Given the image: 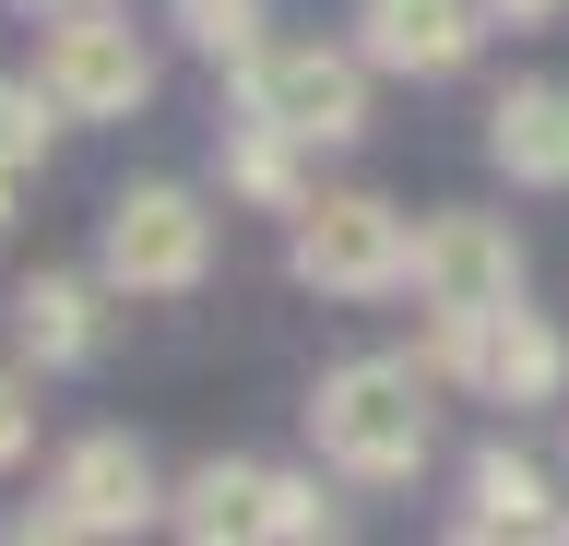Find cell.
Wrapping results in <instances>:
<instances>
[{"label": "cell", "instance_id": "obj_1", "mask_svg": "<svg viewBox=\"0 0 569 546\" xmlns=\"http://www.w3.org/2000/svg\"><path fill=\"white\" fill-rule=\"evenodd\" d=\"M309 428H320V464L356 475V487H403L439 439V404H427V368L416 357H345L332 380L309 393Z\"/></svg>", "mask_w": 569, "mask_h": 546}, {"label": "cell", "instance_id": "obj_2", "mask_svg": "<svg viewBox=\"0 0 569 546\" xmlns=\"http://www.w3.org/2000/svg\"><path fill=\"white\" fill-rule=\"evenodd\" d=\"M416 274V226L368 190H309L297 202V286L320 297H391Z\"/></svg>", "mask_w": 569, "mask_h": 546}, {"label": "cell", "instance_id": "obj_3", "mask_svg": "<svg viewBox=\"0 0 569 546\" xmlns=\"http://www.w3.org/2000/svg\"><path fill=\"white\" fill-rule=\"evenodd\" d=\"M96 274L119 297H190L213 274V215L190 202V190H167V179H142V190H119L107 202V250H96Z\"/></svg>", "mask_w": 569, "mask_h": 546}, {"label": "cell", "instance_id": "obj_4", "mask_svg": "<svg viewBox=\"0 0 569 546\" xmlns=\"http://www.w3.org/2000/svg\"><path fill=\"white\" fill-rule=\"evenodd\" d=\"M238 96L261 119H284L297 143H356V131H368V48H320V37L249 48V60H238Z\"/></svg>", "mask_w": 569, "mask_h": 546}, {"label": "cell", "instance_id": "obj_5", "mask_svg": "<svg viewBox=\"0 0 569 546\" xmlns=\"http://www.w3.org/2000/svg\"><path fill=\"white\" fill-rule=\"evenodd\" d=\"M427 380H475V393H498V404H546L569 380V345L533 321L522 297H510V309H439Z\"/></svg>", "mask_w": 569, "mask_h": 546}, {"label": "cell", "instance_id": "obj_6", "mask_svg": "<svg viewBox=\"0 0 569 546\" xmlns=\"http://www.w3.org/2000/svg\"><path fill=\"white\" fill-rule=\"evenodd\" d=\"M36 83L60 96V119H131L142 96H154V60H142V37L119 24V0H107V12H60Z\"/></svg>", "mask_w": 569, "mask_h": 546}, {"label": "cell", "instance_id": "obj_7", "mask_svg": "<svg viewBox=\"0 0 569 546\" xmlns=\"http://www.w3.org/2000/svg\"><path fill=\"white\" fill-rule=\"evenodd\" d=\"M154 510L167 499H154V464H142L131 439H71V464L24 510V535H142Z\"/></svg>", "mask_w": 569, "mask_h": 546}, {"label": "cell", "instance_id": "obj_8", "mask_svg": "<svg viewBox=\"0 0 569 546\" xmlns=\"http://www.w3.org/2000/svg\"><path fill=\"white\" fill-rule=\"evenodd\" d=\"M416 286H427V309H510L522 297V238L498 215H427L416 226Z\"/></svg>", "mask_w": 569, "mask_h": 546}, {"label": "cell", "instance_id": "obj_9", "mask_svg": "<svg viewBox=\"0 0 569 546\" xmlns=\"http://www.w3.org/2000/svg\"><path fill=\"white\" fill-rule=\"evenodd\" d=\"M475 37H487V0H356V48L380 72H416V83L462 72Z\"/></svg>", "mask_w": 569, "mask_h": 546}, {"label": "cell", "instance_id": "obj_10", "mask_svg": "<svg viewBox=\"0 0 569 546\" xmlns=\"http://www.w3.org/2000/svg\"><path fill=\"white\" fill-rule=\"evenodd\" d=\"M487 155L522 190H569V83H510L487 108Z\"/></svg>", "mask_w": 569, "mask_h": 546}, {"label": "cell", "instance_id": "obj_11", "mask_svg": "<svg viewBox=\"0 0 569 546\" xmlns=\"http://www.w3.org/2000/svg\"><path fill=\"white\" fill-rule=\"evenodd\" d=\"M12 332H24L36 368H83L96 357V286H83V274H36V286L12 297Z\"/></svg>", "mask_w": 569, "mask_h": 546}, {"label": "cell", "instance_id": "obj_12", "mask_svg": "<svg viewBox=\"0 0 569 546\" xmlns=\"http://www.w3.org/2000/svg\"><path fill=\"white\" fill-rule=\"evenodd\" d=\"M462 535H558L546 475H533L522 451H475V475H462Z\"/></svg>", "mask_w": 569, "mask_h": 546}, {"label": "cell", "instance_id": "obj_13", "mask_svg": "<svg viewBox=\"0 0 569 546\" xmlns=\"http://www.w3.org/2000/svg\"><path fill=\"white\" fill-rule=\"evenodd\" d=\"M261 499H273V475H261V464H202L167 499V523H178V535H202V546H226V535H261Z\"/></svg>", "mask_w": 569, "mask_h": 546}, {"label": "cell", "instance_id": "obj_14", "mask_svg": "<svg viewBox=\"0 0 569 546\" xmlns=\"http://www.w3.org/2000/svg\"><path fill=\"white\" fill-rule=\"evenodd\" d=\"M226 190H249V202H273V215H297V202H309V179H297V131L249 108L238 131H226Z\"/></svg>", "mask_w": 569, "mask_h": 546}, {"label": "cell", "instance_id": "obj_15", "mask_svg": "<svg viewBox=\"0 0 569 546\" xmlns=\"http://www.w3.org/2000/svg\"><path fill=\"white\" fill-rule=\"evenodd\" d=\"M261 535L309 546V535H345V510L320 499V475H273V499H261Z\"/></svg>", "mask_w": 569, "mask_h": 546}, {"label": "cell", "instance_id": "obj_16", "mask_svg": "<svg viewBox=\"0 0 569 546\" xmlns=\"http://www.w3.org/2000/svg\"><path fill=\"white\" fill-rule=\"evenodd\" d=\"M178 24H190V48H213V60H249V48H261V0H178Z\"/></svg>", "mask_w": 569, "mask_h": 546}, {"label": "cell", "instance_id": "obj_17", "mask_svg": "<svg viewBox=\"0 0 569 546\" xmlns=\"http://www.w3.org/2000/svg\"><path fill=\"white\" fill-rule=\"evenodd\" d=\"M48 119H60L48 83H0V167H36L48 155Z\"/></svg>", "mask_w": 569, "mask_h": 546}, {"label": "cell", "instance_id": "obj_18", "mask_svg": "<svg viewBox=\"0 0 569 546\" xmlns=\"http://www.w3.org/2000/svg\"><path fill=\"white\" fill-rule=\"evenodd\" d=\"M24 439H36V393L0 368V464H24Z\"/></svg>", "mask_w": 569, "mask_h": 546}, {"label": "cell", "instance_id": "obj_19", "mask_svg": "<svg viewBox=\"0 0 569 546\" xmlns=\"http://www.w3.org/2000/svg\"><path fill=\"white\" fill-rule=\"evenodd\" d=\"M498 24H546V12H558V0H487Z\"/></svg>", "mask_w": 569, "mask_h": 546}, {"label": "cell", "instance_id": "obj_20", "mask_svg": "<svg viewBox=\"0 0 569 546\" xmlns=\"http://www.w3.org/2000/svg\"><path fill=\"white\" fill-rule=\"evenodd\" d=\"M24 12H48V24H60V12H107V0H24Z\"/></svg>", "mask_w": 569, "mask_h": 546}, {"label": "cell", "instance_id": "obj_21", "mask_svg": "<svg viewBox=\"0 0 569 546\" xmlns=\"http://www.w3.org/2000/svg\"><path fill=\"white\" fill-rule=\"evenodd\" d=\"M12 179H24V167H0V226H12Z\"/></svg>", "mask_w": 569, "mask_h": 546}]
</instances>
